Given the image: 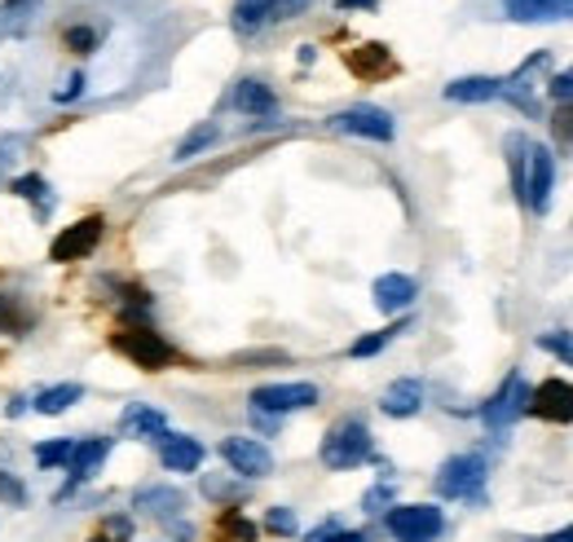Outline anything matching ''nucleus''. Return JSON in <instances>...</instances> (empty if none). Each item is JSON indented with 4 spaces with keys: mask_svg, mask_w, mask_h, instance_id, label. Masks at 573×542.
<instances>
[{
    "mask_svg": "<svg viewBox=\"0 0 573 542\" xmlns=\"http://www.w3.org/2000/svg\"><path fill=\"white\" fill-rule=\"evenodd\" d=\"M508 151V168H512V190L530 212H548L552 203V185H556V160L543 142H534L530 133H508L503 137Z\"/></svg>",
    "mask_w": 573,
    "mask_h": 542,
    "instance_id": "nucleus-1",
    "label": "nucleus"
},
{
    "mask_svg": "<svg viewBox=\"0 0 573 542\" xmlns=\"http://www.w3.org/2000/svg\"><path fill=\"white\" fill-rule=\"evenodd\" d=\"M318 454H323V463L331 472H349V468H358V463L371 459V428L362 419H345V423H336L323 437V450Z\"/></svg>",
    "mask_w": 573,
    "mask_h": 542,
    "instance_id": "nucleus-2",
    "label": "nucleus"
},
{
    "mask_svg": "<svg viewBox=\"0 0 573 542\" xmlns=\"http://www.w3.org/2000/svg\"><path fill=\"white\" fill-rule=\"evenodd\" d=\"M383 525L397 542H437L446 530V517L432 503H397V508H388Z\"/></svg>",
    "mask_w": 573,
    "mask_h": 542,
    "instance_id": "nucleus-3",
    "label": "nucleus"
},
{
    "mask_svg": "<svg viewBox=\"0 0 573 542\" xmlns=\"http://www.w3.org/2000/svg\"><path fill=\"white\" fill-rule=\"evenodd\" d=\"M485 485V459L481 454H454L437 472V494L441 499H481Z\"/></svg>",
    "mask_w": 573,
    "mask_h": 542,
    "instance_id": "nucleus-4",
    "label": "nucleus"
},
{
    "mask_svg": "<svg viewBox=\"0 0 573 542\" xmlns=\"http://www.w3.org/2000/svg\"><path fill=\"white\" fill-rule=\"evenodd\" d=\"M115 349L133 361V366H142V370H164V366H173V345H168L160 331H151V327H124V331L115 336Z\"/></svg>",
    "mask_w": 573,
    "mask_h": 542,
    "instance_id": "nucleus-5",
    "label": "nucleus"
},
{
    "mask_svg": "<svg viewBox=\"0 0 573 542\" xmlns=\"http://www.w3.org/2000/svg\"><path fill=\"white\" fill-rule=\"evenodd\" d=\"M530 392H534V388L525 384V375L512 370V375L503 379V388L481 406V419H485L490 428H512V423L530 410Z\"/></svg>",
    "mask_w": 573,
    "mask_h": 542,
    "instance_id": "nucleus-6",
    "label": "nucleus"
},
{
    "mask_svg": "<svg viewBox=\"0 0 573 542\" xmlns=\"http://www.w3.org/2000/svg\"><path fill=\"white\" fill-rule=\"evenodd\" d=\"M102 229H106V221H102V216H84V221L66 225V229L53 238V247H49V260H58V265L84 260V256H89V252L102 243Z\"/></svg>",
    "mask_w": 573,
    "mask_h": 542,
    "instance_id": "nucleus-7",
    "label": "nucleus"
},
{
    "mask_svg": "<svg viewBox=\"0 0 573 542\" xmlns=\"http://www.w3.org/2000/svg\"><path fill=\"white\" fill-rule=\"evenodd\" d=\"M305 406H318V384H260L252 392V410H265V415H287Z\"/></svg>",
    "mask_w": 573,
    "mask_h": 542,
    "instance_id": "nucleus-8",
    "label": "nucleus"
},
{
    "mask_svg": "<svg viewBox=\"0 0 573 542\" xmlns=\"http://www.w3.org/2000/svg\"><path fill=\"white\" fill-rule=\"evenodd\" d=\"M221 459L229 463V472L252 477V481L274 472V454H269L260 441H252V437H225V441H221Z\"/></svg>",
    "mask_w": 573,
    "mask_h": 542,
    "instance_id": "nucleus-9",
    "label": "nucleus"
},
{
    "mask_svg": "<svg viewBox=\"0 0 573 542\" xmlns=\"http://www.w3.org/2000/svg\"><path fill=\"white\" fill-rule=\"evenodd\" d=\"M331 129L336 133H354V137H371V142H392V133H397L392 115L380 111V106H349V111H340L331 120Z\"/></svg>",
    "mask_w": 573,
    "mask_h": 542,
    "instance_id": "nucleus-10",
    "label": "nucleus"
},
{
    "mask_svg": "<svg viewBox=\"0 0 573 542\" xmlns=\"http://www.w3.org/2000/svg\"><path fill=\"white\" fill-rule=\"evenodd\" d=\"M530 415L548 423H573V384L570 379H548L530 392Z\"/></svg>",
    "mask_w": 573,
    "mask_h": 542,
    "instance_id": "nucleus-11",
    "label": "nucleus"
},
{
    "mask_svg": "<svg viewBox=\"0 0 573 542\" xmlns=\"http://www.w3.org/2000/svg\"><path fill=\"white\" fill-rule=\"evenodd\" d=\"M106 454H111V437H89V441H75V450H71V463H66V472H71V485H80V481H93V477L102 472Z\"/></svg>",
    "mask_w": 573,
    "mask_h": 542,
    "instance_id": "nucleus-12",
    "label": "nucleus"
},
{
    "mask_svg": "<svg viewBox=\"0 0 573 542\" xmlns=\"http://www.w3.org/2000/svg\"><path fill=\"white\" fill-rule=\"evenodd\" d=\"M415 296H419V287L410 274H380L376 278V309L380 314H406L415 305Z\"/></svg>",
    "mask_w": 573,
    "mask_h": 542,
    "instance_id": "nucleus-13",
    "label": "nucleus"
},
{
    "mask_svg": "<svg viewBox=\"0 0 573 542\" xmlns=\"http://www.w3.org/2000/svg\"><path fill=\"white\" fill-rule=\"evenodd\" d=\"M160 459H164L168 472H198L203 446L194 437H186V432H164L160 437Z\"/></svg>",
    "mask_w": 573,
    "mask_h": 542,
    "instance_id": "nucleus-14",
    "label": "nucleus"
},
{
    "mask_svg": "<svg viewBox=\"0 0 573 542\" xmlns=\"http://www.w3.org/2000/svg\"><path fill=\"white\" fill-rule=\"evenodd\" d=\"M516 22H573V0H503Z\"/></svg>",
    "mask_w": 573,
    "mask_h": 542,
    "instance_id": "nucleus-15",
    "label": "nucleus"
},
{
    "mask_svg": "<svg viewBox=\"0 0 573 542\" xmlns=\"http://www.w3.org/2000/svg\"><path fill=\"white\" fill-rule=\"evenodd\" d=\"M380 410L388 419H410V415H419V410H423V384H419V379H397V384H388L380 397Z\"/></svg>",
    "mask_w": 573,
    "mask_h": 542,
    "instance_id": "nucleus-16",
    "label": "nucleus"
},
{
    "mask_svg": "<svg viewBox=\"0 0 573 542\" xmlns=\"http://www.w3.org/2000/svg\"><path fill=\"white\" fill-rule=\"evenodd\" d=\"M137 508L142 512H151V517H160L168 530L177 525V517L186 512V494L182 490H173V485H151V490H142L137 494Z\"/></svg>",
    "mask_w": 573,
    "mask_h": 542,
    "instance_id": "nucleus-17",
    "label": "nucleus"
},
{
    "mask_svg": "<svg viewBox=\"0 0 573 542\" xmlns=\"http://www.w3.org/2000/svg\"><path fill=\"white\" fill-rule=\"evenodd\" d=\"M345 62H349V71L358 80H380V75H392V67H397L388 44H358V49L345 53Z\"/></svg>",
    "mask_w": 573,
    "mask_h": 542,
    "instance_id": "nucleus-18",
    "label": "nucleus"
},
{
    "mask_svg": "<svg viewBox=\"0 0 573 542\" xmlns=\"http://www.w3.org/2000/svg\"><path fill=\"white\" fill-rule=\"evenodd\" d=\"M120 428H124V437H142V441H160L164 432H168V415L164 410H155V406H129L124 415H120Z\"/></svg>",
    "mask_w": 573,
    "mask_h": 542,
    "instance_id": "nucleus-19",
    "label": "nucleus"
},
{
    "mask_svg": "<svg viewBox=\"0 0 573 542\" xmlns=\"http://www.w3.org/2000/svg\"><path fill=\"white\" fill-rule=\"evenodd\" d=\"M229 106L243 111V115H274V111H278V98H274L269 84H260V80H238L234 93H229Z\"/></svg>",
    "mask_w": 573,
    "mask_h": 542,
    "instance_id": "nucleus-20",
    "label": "nucleus"
},
{
    "mask_svg": "<svg viewBox=\"0 0 573 542\" xmlns=\"http://www.w3.org/2000/svg\"><path fill=\"white\" fill-rule=\"evenodd\" d=\"M503 93V80L499 75H463L454 84H446V98L450 102H490Z\"/></svg>",
    "mask_w": 573,
    "mask_h": 542,
    "instance_id": "nucleus-21",
    "label": "nucleus"
},
{
    "mask_svg": "<svg viewBox=\"0 0 573 542\" xmlns=\"http://www.w3.org/2000/svg\"><path fill=\"white\" fill-rule=\"evenodd\" d=\"M229 22H234L238 35H256V31H265L274 22V4L269 0H234Z\"/></svg>",
    "mask_w": 573,
    "mask_h": 542,
    "instance_id": "nucleus-22",
    "label": "nucleus"
},
{
    "mask_svg": "<svg viewBox=\"0 0 573 542\" xmlns=\"http://www.w3.org/2000/svg\"><path fill=\"white\" fill-rule=\"evenodd\" d=\"M35 9H40V0H4L0 4V35H22L35 18Z\"/></svg>",
    "mask_w": 573,
    "mask_h": 542,
    "instance_id": "nucleus-23",
    "label": "nucleus"
},
{
    "mask_svg": "<svg viewBox=\"0 0 573 542\" xmlns=\"http://www.w3.org/2000/svg\"><path fill=\"white\" fill-rule=\"evenodd\" d=\"M80 397H84L80 384H58V388H44V392L35 397V410H40V415H62V410H71Z\"/></svg>",
    "mask_w": 573,
    "mask_h": 542,
    "instance_id": "nucleus-24",
    "label": "nucleus"
},
{
    "mask_svg": "<svg viewBox=\"0 0 573 542\" xmlns=\"http://www.w3.org/2000/svg\"><path fill=\"white\" fill-rule=\"evenodd\" d=\"M13 194H18V198H27V203H35V216H49V207H53L49 185H44V177H35V173L13 181Z\"/></svg>",
    "mask_w": 573,
    "mask_h": 542,
    "instance_id": "nucleus-25",
    "label": "nucleus"
},
{
    "mask_svg": "<svg viewBox=\"0 0 573 542\" xmlns=\"http://www.w3.org/2000/svg\"><path fill=\"white\" fill-rule=\"evenodd\" d=\"M71 450H75V441H66V437L40 441V446H35V463H40V468H66V463H71Z\"/></svg>",
    "mask_w": 573,
    "mask_h": 542,
    "instance_id": "nucleus-26",
    "label": "nucleus"
},
{
    "mask_svg": "<svg viewBox=\"0 0 573 542\" xmlns=\"http://www.w3.org/2000/svg\"><path fill=\"white\" fill-rule=\"evenodd\" d=\"M212 142H216V124H203V129H194L191 137L177 146V155H173V160H177V164H186V160H194L198 151H207Z\"/></svg>",
    "mask_w": 573,
    "mask_h": 542,
    "instance_id": "nucleus-27",
    "label": "nucleus"
},
{
    "mask_svg": "<svg viewBox=\"0 0 573 542\" xmlns=\"http://www.w3.org/2000/svg\"><path fill=\"white\" fill-rule=\"evenodd\" d=\"M539 349L552 354V358H561L565 366H573V331H543L539 336Z\"/></svg>",
    "mask_w": 573,
    "mask_h": 542,
    "instance_id": "nucleus-28",
    "label": "nucleus"
},
{
    "mask_svg": "<svg viewBox=\"0 0 573 542\" xmlns=\"http://www.w3.org/2000/svg\"><path fill=\"white\" fill-rule=\"evenodd\" d=\"M397 331H406V323H397V327H383V331H376V336H362V340H354V349H349V354H354V358H376V354H380V349L388 345V340H392V336H397Z\"/></svg>",
    "mask_w": 573,
    "mask_h": 542,
    "instance_id": "nucleus-29",
    "label": "nucleus"
},
{
    "mask_svg": "<svg viewBox=\"0 0 573 542\" xmlns=\"http://www.w3.org/2000/svg\"><path fill=\"white\" fill-rule=\"evenodd\" d=\"M221 534H225V539H234V542H256V525H252L247 517H238V512H225Z\"/></svg>",
    "mask_w": 573,
    "mask_h": 542,
    "instance_id": "nucleus-30",
    "label": "nucleus"
},
{
    "mask_svg": "<svg viewBox=\"0 0 573 542\" xmlns=\"http://www.w3.org/2000/svg\"><path fill=\"white\" fill-rule=\"evenodd\" d=\"M93 44H98V31L93 27H71L66 31V49L71 53H93Z\"/></svg>",
    "mask_w": 573,
    "mask_h": 542,
    "instance_id": "nucleus-31",
    "label": "nucleus"
},
{
    "mask_svg": "<svg viewBox=\"0 0 573 542\" xmlns=\"http://www.w3.org/2000/svg\"><path fill=\"white\" fill-rule=\"evenodd\" d=\"M265 530H274V534H296V517H291L287 508H269V512H265Z\"/></svg>",
    "mask_w": 573,
    "mask_h": 542,
    "instance_id": "nucleus-32",
    "label": "nucleus"
},
{
    "mask_svg": "<svg viewBox=\"0 0 573 542\" xmlns=\"http://www.w3.org/2000/svg\"><path fill=\"white\" fill-rule=\"evenodd\" d=\"M548 93H552L561 106H565V102H573V67H565L561 75H552V80H548Z\"/></svg>",
    "mask_w": 573,
    "mask_h": 542,
    "instance_id": "nucleus-33",
    "label": "nucleus"
},
{
    "mask_svg": "<svg viewBox=\"0 0 573 542\" xmlns=\"http://www.w3.org/2000/svg\"><path fill=\"white\" fill-rule=\"evenodd\" d=\"M269 4H274V22H291V18L309 13L314 0H269Z\"/></svg>",
    "mask_w": 573,
    "mask_h": 542,
    "instance_id": "nucleus-34",
    "label": "nucleus"
},
{
    "mask_svg": "<svg viewBox=\"0 0 573 542\" xmlns=\"http://www.w3.org/2000/svg\"><path fill=\"white\" fill-rule=\"evenodd\" d=\"M0 499H4L9 508H22V503H27V490H22V481H13L9 472H0Z\"/></svg>",
    "mask_w": 573,
    "mask_h": 542,
    "instance_id": "nucleus-35",
    "label": "nucleus"
},
{
    "mask_svg": "<svg viewBox=\"0 0 573 542\" xmlns=\"http://www.w3.org/2000/svg\"><path fill=\"white\" fill-rule=\"evenodd\" d=\"M552 133H556L561 142H573V102H565V106L552 115Z\"/></svg>",
    "mask_w": 573,
    "mask_h": 542,
    "instance_id": "nucleus-36",
    "label": "nucleus"
},
{
    "mask_svg": "<svg viewBox=\"0 0 573 542\" xmlns=\"http://www.w3.org/2000/svg\"><path fill=\"white\" fill-rule=\"evenodd\" d=\"M388 503H392V490L388 485H376V490L362 494V512H383Z\"/></svg>",
    "mask_w": 573,
    "mask_h": 542,
    "instance_id": "nucleus-37",
    "label": "nucleus"
},
{
    "mask_svg": "<svg viewBox=\"0 0 573 542\" xmlns=\"http://www.w3.org/2000/svg\"><path fill=\"white\" fill-rule=\"evenodd\" d=\"M129 534H133V521H129V517H111L102 539H106V542H129Z\"/></svg>",
    "mask_w": 573,
    "mask_h": 542,
    "instance_id": "nucleus-38",
    "label": "nucleus"
},
{
    "mask_svg": "<svg viewBox=\"0 0 573 542\" xmlns=\"http://www.w3.org/2000/svg\"><path fill=\"white\" fill-rule=\"evenodd\" d=\"M80 93H84V75H80V71H75V75H71V80H66V84H62V89H58V102H75V98H80Z\"/></svg>",
    "mask_w": 573,
    "mask_h": 542,
    "instance_id": "nucleus-39",
    "label": "nucleus"
},
{
    "mask_svg": "<svg viewBox=\"0 0 573 542\" xmlns=\"http://www.w3.org/2000/svg\"><path fill=\"white\" fill-rule=\"evenodd\" d=\"M252 423H256V428H265V432H278L283 415H265V410H252Z\"/></svg>",
    "mask_w": 573,
    "mask_h": 542,
    "instance_id": "nucleus-40",
    "label": "nucleus"
},
{
    "mask_svg": "<svg viewBox=\"0 0 573 542\" xmlns=\"http://www.w3.org/2000/svg\"><path fill=\"white\" fill-rule=\"evenodd\" d=\"M336 530H340V521H327V525H318V530H314L305 542H331V539H336Z\"/></svg>",
    "mask_w": 573,
    "mask_h": 542,
    "instance_id": "nucleus-41",
    "label": "nucleus"
},
{
    "mask_svg": "<svg viewBox=\"0 0 573 542\" xmlns=\"http://www.w3.org/2000/svg\"><path fill=\"white\" fill-rule=\"evenodd\" d=\"M331 542H367V534H358V530H336Z\"/></svg>",
    "mask_w": 573,
    "mask_h": 542,
    "instance_id": "nucleus-42",
    "label": "nucleus"
},
{
    "mask_svg": "<svg viewBox=\"0 0 573 542\" xmlns=\"http://www.w3.org/2000/svg\"><path fill=\"white\" fill-rule=\"evenodd\" d=\"M22 410H27V397H13V401H9V410H4V415H9V419H18V415H22Z\"/></svg>",
    "mask_w": 573,
    "mask_h": 542,
    "instance_id": "nucleus-43",
    "label": "nucleus"
},
{
    "mask_svg": "<svg viewBox=\"0 0 573 542\" xmlns=\"http://www.w3.org/2000/svg\"><path fill=\"white\" fill-rule=\"evenodd\" d=\"M340 9H376V0H336Z\"/></svg>",
    "mask_w": 573,
    "mask_h": 542,
    "instance_id": "nucleus-44",
    "label": "nucleus"
},
{
    "mask_svg": "<svg viewBox=\"0 0 573 542\" xmlns=\"http://www.w3.org/2000/svg\"><path fill=\"white\" fill-rule=\"evenodd\" d=\"M548 542H573V525H565V530H556V534H548Z\"/></svg>",
    "mask_w": 573,
    "mask_h": 542,
    "instance_id": "nucleus-45",
    "label": "nucleus"
}]
</instances>
